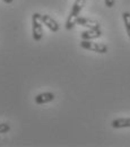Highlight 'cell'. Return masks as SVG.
Listing matches in <instances>:
<instances>
[{"instance_id":"obj_11","label":"cell","mask_w":130,"mask_h":147,"mask_svg":"<svg viewBox=\"0 0 130 147\" xmlns=\"http://www.w3.org/2000/svg\"><path fill=\"white\" fill-rule=\"evenodd\" d=\"M105 1V6L108 8H113L114 7V3H115V0H104Z\"/></svg>"},{"instance_id":"obj_3","label":"cell","mask_w":130,"mask_h":147,"mask_svg":"<svg viewBox=\"0 0 130 147\" xmlns=\"http://www.w3.org/2000/svg\"><path fill=\"white\" fill-rule=\"evenodd\" d=\"M42 15L38 13H34L32 16V25H33V38L35 41H41L43 36V28H42Z\"/></svg>"},{"instance_id":"obj_10","label":"cell","mask_w":130,"mask_h":147,"mask_svg":"<svg viewBox=\"0 0 130 147\" xmlns=\"http://www.w3.org/2000/svg\"><path fill=\"white\" fill-rule=\"evenodd\" d=\"M10 130V126L7 123H0V134H5L8 132Z\"/></svg>"},{"instance_id":"obj_5","label":"cell","mask_w":130,"mask_h":147,"mask_svg":"<svg viewBox=\"0 0 130 147\" xmlns=\"http://www.w3.org/2000/svg\"><path fill=\"white\" fill-rule=\"evenodd\" d=\"M42 22L43 24L52 32H58L59 31V24L56 19H53L49 15H42Z\"/></svg>"},{"instance_id":"obj_4","label":"cell","mask_w":130,"mask_h":147,"mask_svg":"<svg viewBox=\"0 0 130 147\" xmlns=\"http://www.w3.org/2000/svg\"><path fill=\"white\" fill-rule=\"evenodd\" d=\"M77 24L82 25L84 27H87L90 30H98V28H101V25H100V23L97 20L86 18V17H80V16L77 19Z\"/></svg>"},{"instance_id":"obj_8","label":"cell","mask_w":130,"mask_h":147,"mask_svg":"<svg viewBox=\"0 0 130 147\" xmlns=\"http://www.w3.org/2000/svg\"><path fill=\"white\" fill-rule=\"evenodd\" d=\"M113 128H130V118H119L113 120L111 123Z\"/></svg>"},{"instance_id":"obj_1","label":"cell","mask_w":130,"mask_h":147,"mask_svg":"<svg viewBox=\"0 0 130 147\" xmlns=\"http://www.w3.org/2000/svg\"><path fill=\"white\" fill-rule=\"evenodd\" d=\"M85 2H86V0H76L75 1L74 6H73V9L70 11V15H69V17H68L67 22H66V28L68 31L73 30L74 26L77 24V19L79 17V14H80V11H82Z\"/></svg>"},{"instance_id":"obj_2","label":"cell","mask_w":130,"mask_h":147,"mask_svg":"<svg viewBox=\"0 0 130 147\" xmlns=\"http://www.w3.org/2000/svg\"><path fill=\"white\" fill-rule=\"evenodd\" d=\"M80 47L85 50H90L97 53H106L108 52V45L104 43H96L92 42V40H83L80 42Z\"/></svg>"},{"instance_id":"obj_6","label":"cell","mask_w":130,"mask_h":147,"mask_svg":"<svg viewBox=\"0 0 130 147\" xmlns=\"http://www.w3.org/2000/svg\"><path fill=\"white\" fill-rule=\"evenodd\" d=\"M56 98L55 94L51 92H45V93H41L35 96V103L36 104H45V103H49V102H52L53 100Z\"/></svg>"},{"instance_id":"obj_7","label":"cell","mask_w":130,"mask_h":147,"mask_svg":"<svg viewBox=\"0 0 130 147\" xmlns=\"http://www.w3.org/2000/svg\"><path fill=\"white\" fill-rule=\"evenodd\" d=\"M102 35V31L101 28L98 30H88V31H85L80 34L82 40H95V38H98Z\"/></svg>"},{"instance_id":"obj_9","label":"cell","mask_w":130,"mask_h":147,"mask_svg":"<svg viewBox=\"0 0 130 147\" xmlns=\"http://www.w3.org/2000/svg\"><path fill=\"white\" fill-rule=\"evenodd\" d=\"M122 17H123V22H125V26H126V31L128 33V35L130 37V13L126 11L122 14Z\"/></svg>"},{"instance_id":"obj_12","label":"cell","mask_w":130,"mask_h":147,"mask_svg":"<svg viewBox=\"0 0 130 147\" xmlns=\"http://www.w3.org/2000/svg\"><path fill=\"white\" fill-rule=\"evenodd\" d=\"M2 1H3V2H6V3H11L14 0H2Z\"/></svg>"}]
</instances>
